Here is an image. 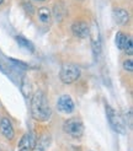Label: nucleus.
Here are the masks:
<instances>
[{
    "label": "nucleus",
    "instance_id": "f257e3e1",
    "mask_svg": "<svg viewBox=\"0 0 133 151\" xmlns=\"http://www.w3.org/2000/svg\"><path fill=\"white\" fill-rule=\"evenodd\" d=\"M30 111L31 117L37 122H47L52 116V109L46 95L42 91H37L33 93L31 103H30Z\"/></svg>",
    "mask_w": 133,
    "mask_h": 151
},
{
    "label": "nucleus",
    "instance_id": "f03ea898",
    "mask_svg": "<svg viewBox=\"0 0 133 151\" xmlns=\"http://www.w3.org/2000/svg\"><path fill=\"white\" fill-rule=\"evenodd\" d=\"M81 70L80 68L74 63H64L61 68V73H59V78H61L63 84H73L80 78Z\"/></svg>",
    "mask_w": 133,
    "mask_h": 151
},
{
    "label": "nucleus",
    "instance_id": "7ed1b4c3",
    "mask_svg": "<svg viewBox=\"0 0 133 151\" xmlns=\"http://www.w3.org/2000/svg\"><path fill=\"white\" fill-rule=\"evenodd\" d=\"M63 130L65 134L70 135L74 139H79L84 134V124L79 118H69L63 124Z\"/></svg>",
    "mask_w": 133,
    "mask_h": 151
},
{
    "label": "nucleus",
    "instance_id": "20e7f679",
    "mask_svg": "<svg viewBox=\"0 0 133 151\" xmlns=\"http://www.w3.org/2000/svg\"><path fill=\"white\" fill-rule=\"evenodd\" d=\"M106 116H107L111 128H112L116 133L124 135L126 134V124H124V120L122 119V117L118 114L112 107H110V106H106Z\"/></svg>",
    "mask_w": 133,
    "mask_h": 151
},
{
    "label": "nucleus",
    "instance_id": "39448f33",
    "mask_svg": "<svg viewBox=\"0 0 133 151\" xmlns=\"http://www.w3.org/2000/svg\"><path fill=\"white\" fill-rule=\"evenodd\" d=\"M89 37L91 38V47L95 58H99L101 54V40H100V32H99V26L95 24L91 25L90 29H89Z\"/></svg>",
    "mask_w": 133,
    "mask_h": 151
},
{
    "label": "nucleus",
    "instance_id": "423d86ee",
    "mask_svg": "<svg viewBox=\"0 0 133 151\" xmlns=\"http://www.w3.org/2000/svg\"><path fill=\"white\" fill-rule=\"evenodd\" d=\"M74 108H75V106H74V101H73V99L69 95H62L58 99L57 109L61 113H64V114H70V113L74 112Z\"/></svg>",
    "mask_w": 133,
    "mask_h": 151
},
{
    "label": "nucleus",
    "instance_id": "0eeeda50",
    "mask_svg": "<svg viewBox=\"0 0 133 151\" xmlns=\"http://www.w3.org/2000/svg\"><path fill=\"white\" fill-rule=\"evenodd\" d=\"M0 133L3 134V137L7 140H12L15 137V129L9 118H1L0 119Z\"/></svg>",
    "mask_w": 133,
    "mask_h": 151
},
{
    "label": "nucleus",
    "instance_id": "6e6552de",
    "mask_svg": "<svg viewBox=\"0 0 133 151\" xmlns=\"http://www.w3.org/2000/svg\"><path fill=\"white\" fill-rule=\"evenodd\" d=\"M89 29H90V27L87 26L85 21H75L72 25V32L78 38H86V37H89Z\"/></svg>",
    "mask_w": 133,
    "mask_h": 151
},
{
    "label": "nucleus",
    "instance_id": "1a4fd4ad",
    "mask_svg": "<svg viewBox=\"0 0 133 151\" xmlns=\"http://www.w3.org/2000/svg\"><path fill=\"white\" fill-rule=\"evenodd\" d=\"M112 15H113L115 22L120 26L126 25L129 20V12L127 10H124V9H116V10H113Z\"/></svg>",
    "mask_w": 133,
    "mask_h": 151
},
{
    "label": "nucleus",
    "instance_id": "9d476101",
    "mask_svg": "<svg viewBox=\"0 0 133 151\" xmlns=\"http://www.w3.org/2000/svg\"><path fill=\"white\" fill-rule=\"evenodd\" d=\"M51 144V135L49 134H42L33 145V151H46Z\"/></svg>",
    "mask_w": 133,
    "mask_h": 151
},
{
    "label": "nucleus",
    "instance_id": "9b49d317",
    "mask_svg": "<svg viewBox=\"0 0 133 151\" xmlns=\"http://www.w3.org/2000/svg\"><path fill=\"white\" fill-rule=\"evenodd\" d=\"M35 145V140L32 134H25L22 135V138L19 142V146H17V151H30L32 146Z\"/></svg>",
    "mask_w": 133,
    "mask_h": 151
},
{
    "label": "nucleus",
    "instance_id": "f8f14e48",
    "mask_svg": "<svg viewBox=\"0 0 133 151\" xmlns=\"http://www.w3.org/2000/svg\"><path fill=\"white\" fill-rule=\"evenodd\" d=\"M37 17L43 25H51L52 22V12L48 7H40L37 11Z\"/></svg>",
    "mask_w": 133,
    "mask_h": 151
},
{
    "label": "nucleus",
    "instance_id": "ddd939ff",
    "mask_svg": "<svg viewBox=\"0 0 133 151\" xmlns=\"http://www.w3.org/2000/svg\"><path fill=\"white\" fill-rule=\"evenodd\" d=\"M16 41H17V43H19V46L24 47L25 49L30 50L31 53H33V52H35V46L32 44V42H31V41H28L27 38H25V37H22V36H17V37H16Z\"/></svg>",
    "mask_w": 133,
    "mask_h": 151
},
{
    "label": "nucleus",
    "instance_id": "4468645a",
    "mask_svg": "<svg viewBox=\"0 0 133 151\" xmlns=\"http://www.w3.org/2000/svg\"><path fill=\"white\" fill-rule=\"evenodd\" d=\"M53 14H54L57 21H62L63 20V17L65 16V9H64V6L62 5V3H57L54 5Z\"/></svg>",
    "mask_w": 133,
    "mask_h": 151
},
{
    "label": "nucleus",
    "instance_id": "2eb2a0df",
    "mask_svg": "<svg viewBox=\"0 0 133 151\" xmlns=\"http://www.w3.org/2000/svg\"><path fill=\"white\" fill-rule=\"evenodd\" d=\"M127 40H128V36H126L123 32H117L116 38H115L117 48H120L121 50H123L124 44H126V42H127Z\"/></svg>",
    "mask_w": 133,
    "mask_h": 151
},
{
    "label": "nucleus",
    "instance_id": "dca6fc26",
    "mask_svg": "<svg viewBox=\"0 0 133 151\" xmlns=\"http://www.w3.org/2000/svg\"><path fill=\"white\" fill-rule=\"evenodd\" d=\"M21 92L25 96V99H28L30 92H31V85H30V80L24 76L22 78V82H21Z\"/></svg>",
    "mask_w": 133,
    "mask_h": 151
},
{
    "label": "nucleus",
    "instance_id": "f3484780",
    "mask_svg": "<svg viewBox=\"0 0 133 151\" xmlns=\"http://www.w3.org/2000/svg\"><path fill=\"white\" fill-rule=\"evenodd\" d=\"M123 50L126 52V54H128V55L133 54V41H132L131 36H128V40H127V42H126V44H124Z\"/></svg>",
    "mask_w": 133,
    "mask_h": 151
},
{
    "label": "nucleus",
    "instance_id": "a211bd4d",
    "mask_svg": "<svg viewBox=\"0 0 133 151\" xmlns=\"http://www.w3.org/2000/svg\"><path fill=\"white\" fill-rule=\"evenodd\" d=\"M9 60L10 62L15 65V66H17V68H20V69H22V70H27L28 69V65L26 64V63H24V62H21V60H17V59H14V58H9Z\"/></svg>",
    "mask_w": 133,
    "mask_h": 151
},
{
    "label": "nucleus",
    "instance_id": "6ab92c4d",
    "mask_svg": "<svg viewBox=\"0 0 133 151\" xmlns=\"http://www.w3.org/2000/svg\"><path fill=\"white\" fill-rule=\"evenodd\" d=\"M123 69L127 70L128 73L133 71V63H132V59H126L123 62Z\"/></svg>",
    "mask_w": 133,
    "mask_h": 151
},
{
    "label": "nucleus",
    "instance_id": "aec40b11",
    "mask_svg": "<svg viewBox=\"0 0 133 151\" xmlns=\"http://www.w3.org/2000/svg\"><path fill=\"white\" fill-rule=\"evenodd\" d=\"M24 7H25V10L28 14H33L35 12V9H33V6L31 5V3H24Z\"/></svg>",
    "mask_w": 133,
    "mask_h": 151
},
{
    "label": "nucleus",
    "instance_id": "412c9836",
    "mask_svg": "<svg viewBox=\"0 0 133 151\" xmlns=\"http://www.w3.org/2000/svg\"><path fill=\"white\" fill-rule=\"evenodd\" d=\"M3 3H4V0H0V5H1Z\"/></svg>",
    "mask_w": 133,
    "mask_h": 151
},
{
    "label": "nucleus",
    "instance_id": "4be33fe9",
    "mask_svg": "<svg viewBox=\"0 0 133 151\" xmlns=\"http://www.w3.org/2000/svg\"><path fill=\"white\" fill-rule=\"evenodd\" d=\"M36 1H44V0H36Z\"/></svg>",
    "mask_w": 133,
    "mask_h": 151
}]
</instances>
